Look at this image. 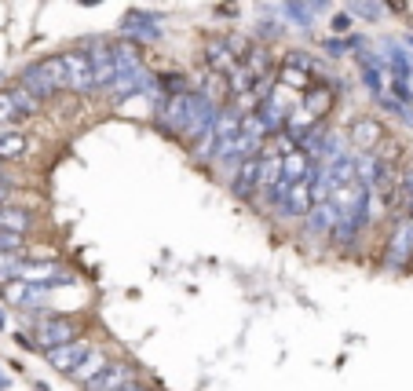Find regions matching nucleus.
<instances>
[{"label": "nucleus", "instance_id": "f257e3e1", "mask_svg": "<svg viewBox=\"0 0 413 391\" xmlns=\"http://www.w3.org/2000/svg\"><path fill=\"white\" fill-rule=\"evenodd\" d=\"M216 106H212V95L205 92H172L165 99V110H161V121L168 124V132H176L190 143H198L202 136H212V124H216Z\"/></svg>", "mask_w": 413, "mask_h": 391}, {"label": "nucleus", "instance_id": "f03ea898", "mask_svg": "<svg viewBox=\"0 0 413 391\" xmlns=\"http://www.w3.org/2000/svg\"><path fill=\"white\" fill-rule=\"evenodd\" d=\"M23 84H26V92L33 99H48L55 95L62 84H66V66H62V55L59 59H45V62H37V66H30L23 74Z\"/></svg>", "mask_w": 413, "mask_h": 391}, {"label": "nucleus", "instance_id": "7ed1b4c3", "mask_svg": "<svg viewBox=\"0 0 413 391\" xmlns=\"http://www.w3.org/2000/svg\"><path fill=\"white\" fill-rule=\"evenodd\" d=\"M238 136H242V114H238L234 106H227V110L216 114L212 136H209V154L205 158H234Z\"/></svg>", "mask_w": 413, "mask_h": 391}, {"label": "nucleus", "instance_id": "20e7f679", "mask_svg": "<svg viewBox=\"0 0 413 391\" xmlns=\"http://www.w3.org/2000/svg\"><path fill=\"white\" fill-rule=\"evenodd\" d=\"M62 66H66V88H74V92H92L95 88V66H92L88 48L62 52Z\"/></svg>", "mask_w": 413, "mask_h": 391}, {"label": "nucleus", "instance_id": "39448f33", "mask_svg": "<svg viewBox=\"0 0 413 391\" xmlns=\"http://www.w3.org/2000/svg\"><path fill=\"white\" fill-rule=\"evenodd\" d=\"M296 92H293V84H286V81H281V84H274V88H271V95L264 99V117H267V124L271 128H278V124H286L293 114H296Z\"/></svg>", "mask_w": 413, "mask_h": 391}, {"label": "nucleus", "instance_id": "423d86ee", "mask_svg": "<svg viewBox=\"0 0 413 391\" xmlns=\"http://www.w3.org/2000/svg\"><path fill=\"white\" fill-rule=\"evenodd\" d=\"M311 180H315V172H311L308 180L286 183V190H281V202H278V209L286 212V216H308L311 212V205H315V187H311Z\"/></svg>", "mask_w": 413, "mask_h": 391}, {"label": "nucleus", "instance_id": "0eeeda50", "mask_svg": "<svg viewBox=\"0 0 413 391\" xmlns=\"http://www.w3.org/2000/svg\"><path fill=\"white\" fill-rule=\"evenodd\" d=\"M92 66H95V88H110L117 77V45L110 40H92Z\"/></svg>", "mask_w": 413, "mask_h": 391}, {"label": "nucleus", "instance_id": "6e6552de", "mask_svg": "<svg viewBox=\"0 0 413 391\" xmlns=\"http://www.w3.org/2000/svg\"><path fill=\"white\" fill-rule=\"evenodd\" d=\"M267 117L264 110H256L249 117H242V136H238V146H234V158H249V154H260V143L267 136Z\"/></svg>", "mask_w": 413, "mask_h": 391}, {"label": "nucleus", "instance_id": "1a4fd4ad", "mask_svg": "<svg viewBox=\"0 0 413 391\" xmlns=\"http://www.w3.org/2000/svg\"><path fill=\"white\" fill-rule=\"evenodd\" d=\"M77 337H81V325L74 318H48V322L37 325V344L45 347V351H52L59 344H70Z\"/></svg>", "mask_w": 413, "mask_h": 391}, {"label": "nucleus", "instance_id": "9d476101", "mask_svg": "<svg viewBox=\"0 0 413 391\" xmlns=\"http://www.w3.org/2000/svg\"><path fill=\"white\" fill-rule=\"evenodd\" d=\"M256 190H260V154L238 158V168L231 176V194L234 198H242V202H249Z\"/></svg>", "mask_w": 413, "mask_h": 391}, {"label": "nucleus", "instance_id": "9b49d317", "mask_svg": "<svg viewBox=\"0 0 413 391\" xmlns=\"http://www.w3.org/2000/svg\"><path fill=\"white\" fill-rule=\"evenodd\" d=\"M409 256H413V216L399 220L395 234H391V242H388L384 259H388V267H395V271H399V267L409 264Z\"/></svg>", "mask_w": 413, "mask_h": 391}, {"label": "nucleus", "instance_id": "f8f14e48", "mask_svg": "<svg viewBox=\"0 0 413 391\" xmlns=\"http://www.w3.org/2000/svg\"><path fill=\"white\" fill-rule=\"evenodd\" d=\"M88 355H92V347L77 337V340H70V344L52 347V351H48V366H52V369H59V373H70V369H77Z\"/></svg>", "mask_w": 413, "mask_h": 391}, {"label": "nucleus", "instance_id": "ddd939ff", "mask_svg": "<svg viewBox=\"0 0 413 391\" xmlns=\"http://www.w3.org/2000/svg\"><path fill=\"white\" fill-rule=\"evenodd\" d=\"M121 33L132 37V40H158L161 30H158V18L146 15V11H128L121 18Z\"/></svg>", "mask_w": 413, "mask_h": 391}, {"label": "nucleus", "instance_id": "4468645a", "mask_svg": "<svg viewBox=\"0 0 413 391\" xmlns=\"http://www.w3.org/2000/svg\"><path fill=\"white\" fill-rule=\"evenodd\" d=\"M128 380H132V366H128V362H106V369L84 391H117Z\"/></svg>", "mask_w": 413, "mask_h": 391}, {"label": "nucleus", "instance_id": "2eb2a0df", "mask_svg": "<svg viewBox=\"0 0 413 391\" xmlns=\"http://www.w3.org/2000/svg\"><path fill=\"white\" fill-rule=\"evenodd\" d=\"M311 172H315V168H311V154H308V150H300V146L281 150V176H286V183L308 180Z\"/></svg>", "mask_w": 413, "mask_h": 391}, {"label": "nucleus", "instance_id": "dca6fc26", "mask_svg": "<svg viewBox=\"0 0 413 391\" xmlns=\"http://www.w3.org/2000/svg\"><path fill=\"white\" fill-rule=\"evenodd\" d=\"M45 293H48V281H15V286H8V300L18 303V308L45 303Z\"/></svg>", "mask_w": 413, "mask_h": 391}, {"label": "nucleus", "instance_id": "f3484780", "mask_svg": "<svg viewBox=\"0 0 413 391\" xmlns=\"http://www.w3.org/2000/svg\"><path fill=\"white\" fill-rule=\"evenodd\" d=\"M37 99H30L26 92H0V124L15 121L18 114H33Z\"/></svg>", "mask_w": 413, "mask_h": 391}, {"label": "nucleus", "instance_id": "a211bd4d", "mask_svg": "<svg viewBox=\"0 0 413 391\" xmlns=\"http://www.w3.org/2000/svg\"><path fill=\"white\" fill-rule=\"evenodd\" d=\"M337 220H340V212H337L333 202H315L311 212H308V227H311V234H333Z\"/></svg>", "mask_w": 413, "mask_h": 391}, {"label": "nucleus", "instance_id": "6ab92c4d", "mask_svg": "<svg viewBox=\"0 0 413 391\" xmlns=\"http://www.w3.org/2000/svg\"><path fill=\"white\" fill-rule=\"evenodd\" d=\"M205 59H209V66L220 70V74H234V70H238V62H234V45L227 48L223 40H209V45H205Z\"/></svg>", "mask_w": 413, "mask_h": 391}, {"label": "nucleus", "instance_id": "aec40b11", "mask_svg": "<svg viewBox=\"0 0 413 391\" xmlns=\"http://www.w3.org/2000/svg\"><path fill=\"white\" fill-rule=\"evenodd\" d=\"M377 143H380V124H377V121L362 117V121L351 124V146H355V150H373Z\"/></svg>", "mask_w": 413, "mask_h": 391}, {"label": "nucleus", "instance_id": "412c9836", "mask_svg": "<svg viewBox=\"0 0 413 391\" xmlns=\"http://www.w3.org/2000/svg\"><path fill=\"white\" fill-rule=\"evenodd\" d=\"M106 362H110V358H106L103 351H92V355L84 358L77 369H70V377H74L77 384H84V387H88V384H92V380L103 373V369H106Z\"/></svg>", "mask_w": 413, "mask_h": 391}, {"label": "nucleus", "instance_id": "4be33fe9", "mask_svg": "<svg viewBox=\"0 0 413 391\" xmlns=\"http://www.w3.org/2000/svg\"><path fill=\"white\" fill-rule=\"evenodd\" d=\"M26 227H30V212H26V209L0 205V230H18V234H26Z\"/></svg>", "mask_w": 413, "mask_h": 391}, {"label": "nucleus", "instance_id": "5701e85b", "mask_svg": "<svg viewBox=\"0 0 413 391\" xmlns=\"http://www.w3.org/2000/svg\"><path fill=\"white\" fill-rule=\"evenodd\" d=\"M26 154V136L15 128H0V158H23Z\"/></svg>", "mask_w": 413, "mask_h": 391}, {"label": "nucleus", "instance_id": "b1692460", "mask_svg": "<svg viewBox=\"0 0 413 391\" xmlns=\"http://www.w3.org/2000/svg\"><path fill=\"white\" fill-rule=\"evenodd\" d=\"M399 194H402V212L413 216V161L402 168V183H399Z\"/></svg>", "mask_w": 413, "mask_h": 391}, {"label": "nucleus", "instance_id": "393cba45", "mask_svg": "<svg viewBox=\"0 0 413 391\" xmlns=\"http://www.w3.org/2000/svg\"><path fill=\"white\" fill-rule=\"evenodd\" d=\"M388 55H391V66H395V74L406 81V77H413V59H406L402 55V48H395V45H388Z\"/></svg>", "mask_w": 413, "mask_h": 391}, {"label": "nucleus", "instance_id": "a878e982", "mask_svg": "<svg viewBox=\"0 0 413 391\" xmlns=\"http://www.w3.org/2000/svg\"><path fill=\"white\" fill-rule=\"evenodd\" d=\"M351 11L362 15V18H369V23H377V18H380V8L373 4V0H351Z\"/></svg>", "mask_w": 413, "mask_h": 391}, {"label": "nucleus", "instance_id": "bb28decb", "mask_svg": "<svg viewBox=\"0 0 413 391\" xmlns=\"http://www.w3.org/2000/svg\"><path fill=\"white\" fill-rule=\"evenodd\" d=\"M23 249V234L18 230H0V252H18Z\"/></svg>", "mask_w": 413, "mask_h": 391}, {"label": "nucleus", "instance_id": "cd10ccee", "mask_svg": "<svg viewBox=\"0 0 413 391\" xmlns=\"http://www.w3.org/2000/svg\"><path fill=\"white\" fill-rule=\"evenodd\" d=\"M286 15L293 18L296 26H311V15L303 11V4H300V0H289V4H286Z\"/></svg>", "mask_w": 413, "mask_h": 391}, {"label": "nucleus", "instance_id": "c85d7f7f", "mask_svg": "<svg viewBox=\"0 0 413 391\" xmlns=\"http://www.w3.org/2000/svg\"><path fill=\"white\" fill-rule=\"evenodd\" d=\"M18 271H26V267H18L15 259H11V252H0V278L8 281V278H15Z\"/></svg>", "mask_w": 413, "mask_h": 391}, {"label": "nucleus", "instance_id": "c756f323", "mask_svg": "<svg viewBox=\"0 0 413 391\" xmlns=\"http://www.w3.org/2000/svg\"><path fill=\"white\" fill-rule=\"evenodd\" d=\"M391 92H395V99H399V103H413V88H409V84H406L402 77H399L395 84H391Z\"/></svg>", "mask_w": 413, "mask_h": 391}, {"label": "nucleus", "instance_id": "7c9ffc66", "mask_svg": "<svg viewBox=\"0 0 413 391\" xmlns=\"http://www.w3.org/2000/svg\"><path fill=\"white\" fill-rule=\"evenodd\" d=\"M117 391H150V387H146L143 380H136V377H132V380H128L124 387H117Z\"/></svg>", "mask_w": 413, "mask_h": 391}, {"label": "nucleus", "instance_id": "2f4dec72", "mask_svg": "<svg viewBox=\"0 0 413 391\" xmlns=\"http://www.w3.org/2000/svg\"><path fill=\"white\" fill-rule=\"evenodd\" d=\"M8 194H11V183H8V180H0V205L8 202Z\"/></svg>", "mask_w": 413, "mask_h": 391}, {"label": "nucleus", "instance_id": "473e14b6", "mask_svg": "<svg viewBox=\"0 0 413 391\" xmlns=\"http://www.w3.org/2000/svg\"><path fill=\"white\" fill-rule=\"evenodd\" d=\"M406 45H409V48H413V33H406Z\"/></svg>", "mask_w": 413, "mask_h": 391}, {"label": "nucleus", "instance_id": "72a5a7b5", "mask_svg": "<svg viewBox=\"0 0 413 391\" xmlns=\"http://www.w3.org/2000/svg\"><path fill=\"white\" fill-rule=\"evenodd\" d=\"M0 180H4V176H0Z\"/></svg>", "mask_w": 413, "mask_h": 391}]
</instances>
